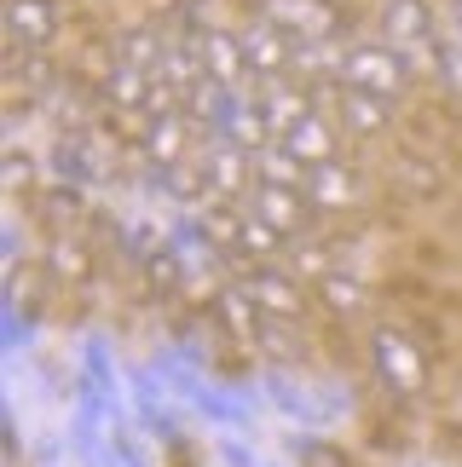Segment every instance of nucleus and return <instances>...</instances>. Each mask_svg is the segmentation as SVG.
I'll list each match as a JSON object with an SVG mask.
<instances>
[{
    "label": "nucleus",
    "mask_w": 462,
    "mask_h": 467,
    "mask_svg": "<svg viewBox=\"0 0 462 467\" xmlns=\"http://www.w3.org/2000/svg\"><path fill=\"white\" fill-rule=\"evenodd\" d=\"M215 312H220V323H226V329L237 335V340H255V335H260V323H266V312L255 306V295H248L243 283H226V289L215 295Z\"/></svg>",
    "instance_id": "nucleus-19"
},
{
    "label": "nucleus",
    "mask_w": 462,
    "mask_h": 467,
    "mask_svg": "<svg viewBox=\"0 0 462 467\" xmlns=\"http://www.w3.org/2000/svg\"><path fill=\"white\" fill-rule=\"evenodd\" d=\"M312 467H341V456H318V462H312Z\"/></svg>",
    "instance_id": "nucleus-31"
},
{
    "label": "nucleus",
    "mask_w": 462,
    "mask_h": 467,
    "mask_svg": "<svg viewBox=\"0 0 462 467\" xmlns=\"http://www.w3.org/2000/svg\"><path fill=\"white\" fill-rule=\"evenodd\" d=\"M307 93H312V87H295L289 76H272V81L260 87V110H266V121H272V139H283L300 116H312V99Z\"/></svg>",
    "instance_id": "nucleus-13"
},
{
    "label": "nucleus",
    "mask_w": 462,
    "mask_h": 467,
    "mask_svg": "<svg viewBox=\"0 0 462 467\" xmlns=\"http://www.w3.org/2000/svg\"><path fill=\"white\" fill-rule=\"evenodd\" d=\"M145 277L156 283V289H185V277H191V265H185V254L173 243H163L156 254H145Z\"/></svg>",
    "instance_id": "nucleus-23"
},
{
    "label": "nucleus",
    "mask_w": 462,
    "mask_h": 467,
    "mask_svg": "<svg viewBox=\"0 0 462 467\" xmlns=\"http://www.w3.org/2000/svg\"><path fill=\"white\" fill-rule=\"evenodd\" d=\"M163 35H156V29H128V35H121V64H139V69H151V76H156V69H163Z\"/></svg>",
    "instance_id": "nucleus-24"
},
{
    "label": "nucleus",
    "mask_w": 462,
    "mask_h": 467,
    "mask_svg": "<svg viewBox=\"0 0 462 467\" xmlns=\"http://www.w3.org/2000/svg\"><path fill=\"white\" fill-rule=\"evenodd\" d=\"M243 52H248V76H260V81L295 69V35L278 29L272 17H255V24L243 29Z\"/></svg>",
    "instance_id": "nucleus-9"
},
{
    "label": "nucleus",
    "mask_w": 462,
    "mask_h": 467,
    "mask_svg": "<svg viewBox=\"0 0 462 467\" xmlns=\"http://www.w3.org/2000/svg\"><path fill=\"white\" fill-rule=\"evenodd\" d=\"M335 133H341V128H335L324 110H312V116H300L295 128L278 139V145H289L307 168H318V161H335V150H341V139H335Z\"/></svg>",
    "instance_id": "nucleus-12"
},
{
    "label": "nucleus",
    "mask_w": 462,
    "mask_h": 467,
    "mask_svg": "<svg viewBox=\"0 0 462 467\" xmlns=\"http://www.w3.org/2000/svg\"><path fill=\"white\" fill-rule=\"evenodd\" d=\"M58 35V0H6V41L24 52H47Z\"/></svg>",
    "instance_id": "nucleus-10"
},
{
    "label": "nucleus",
    "mask_w": 462,
    "mask_h": 467,
    "mask_svg": "<svg viewBox=\"0 0 462 467\" xmlns=\"http://www.w3.org/2000/svg\"><path fill=\"white\" fill-rule=\"evenodd\" d=\"M191 139H197V121H191L185 110H168V116H151V121H145L139 150H145L151 173H163V168H180V161H185Z\"/></svg>",
    "instance_id": "nucleus-8"
},
{
    "label": "nucleus",
    "mask_w": 462,
    "mask_h": 467,
    "mask_svg": "<svg viewBox=\"0 0 462 467\" xmlns=\"http://www.w3.org/2000/svg\"><path fill=\"white\" fill-rule=\"evenodd\" d=\"M283 265H289L300 283H318L324 272H335V254H330L324 237H312V231H307V237H295L289 248H283Z\"/></svg>",
    "instance_id": "nucleus-22"
},
{
    "label": "nucleus",
    "mask_w": 462,
    "mask_h": 467,
    "mask_svg": "<svg viewBox=\"0 0 462 467\" xmlns=\"http://www.w3.org/2000/svg\"><path fill=\"white\" fill-rule=\"evenodd\" d=\"M446 17H451V29H462V0H451V12H446Z\"/></svg>",
    "instance_id": "nucleus-30"
},
{
    "label": "nucleus",
    "mask_w": 462,
    "mask_h": 467,
    "mask_svg": "<svg viewBox=\"0 0 462 467\" xmlns=\"http://www.w3.org/2000/svg\"><path fill=\"white\" fill-rule=\"evenodd\" d=\"M260 17H272L295 41H341V12L330 0H266Z\"/></svg>",
    "instance_id": "nucleus-7"
},
{
    "label": "nucleus",
    "mask_w": 462,
    "mask_h": 467,
    "mask_svg": "<svg viewBox=\"0 0 462 467\" xmlns=\"http://www.w3.org/2000/svg\"><path fill=\"white\" fill-rule=\"evenodd\" d=\"M220 139H231V145H243V150H266V145H272V121H266V110H260V93H237Z\"/></svg>",
    "instance_id": "nucleus-16"
},
{
    "label": "nucleus",
    "mask_w": 462,
    "mask_h": 467,
    "mask_svg": "<svg viewBox=\"0 0 462 467\" xmlns=\"http://www.w3.org/2000/svg\"><path fill=\"white\" fill-rule=\"evenodd\" d=\"M439 35H446V24L428 0H387L382 6V41L422 76L439 69Z\"/></svg>",
    "instance_id": "nucleus-1"
},
{
    "label": "nucleus",
    "mask_w": 462,
    "mask_h": 467,
    "mask_svg": "<svg viewBox=\"0 0 462 467\" xmlns=\"http://www.w3.org/2000/svg\"><path fill=\"white\" fill-rule=\"evenodd\" d=\"M283 248H289V243H283L255 208H243V213H237V237H231V254H243V260L266 265V260H283Z\"/></svg>",
    "instance_id": "nucleus-17"
},
{
    "label": "nucleus",
    "mask_w": 462,
    "mask_h": 467,
    "mask_svg": "<svg viewBox=\"0 0 462 467\" xmlns=\"http://www.w3.org/2000/svg\"><path fill=\"white\" fill-rule=\"evenodd\" d=\"M394 179L404 191H416V196H434L439 191V168H428V161H416V156H399L394 161Z\"/></svg>",
    "instance_id": "nucleus-27"
},
{
    "label": "nucleus",
    "mask_w": 462,
    "mask_h": 467,
    "mask_svg": "<svg viewBox=\"0 0 462 467\" xmlns=\"http://www.w3.org/2000/svg\"><path fill=\"white\" fill-rule=\"evenodd\" d=\"M248 208H255L283 243L307 237V225H312V196L295 191V185H255V191H248Z\"/></svg>",
    "instance_id": "nucleus-5"
},
{
    "label": "nucleus",
    "mask_w": 462,
    "mask_h": 467,
    "mask_svg": "<svg viewBox=\"0 0 462 467\" xmlns=\"http://www.w3.org/2000/svg\"><path fill=\"white\" fill-rule=\"evenodd\" d=\"M335 110H341L347 133H382L394 121V104L376 93H359V87H335Z\"/></svg>",
    "instance_id": "nucleus-15"
},
{
    "label": "nucleus",
    "mask_w": 462,
    "mask_h": 467,
    "mask_svg": "<svg viewBox=\"0 0 462 467\" xmlns=\"http://www.w3.org/2000/svg\"><path fill=\"white\" fill-rule=\"evenodd\" d=\"M370 358H376L382 381L399 392V399H416L422 387H428V358L411 335L399 329V323H376V335H370Z\"/></svg>",
    "instance_id": "nucleus-3"
},
{
    "label": "nucleus",
    "mask_w": 462,
    "mask_h": 467,
    "mask_svg": "<svg viewBox=\"0 0 462 467\" xmlns=\"http://www.w3.org/2000/svg\"><path fill=\"white\" fill-rule=\"evenodd\" d=\"M203 179H208V196H248L260 185L255 179V150L231 145V139H215V145L203 150Z\"/></svg>",
    "instance_id": "nucleus-6"
},
{
    "label": "nucleus",
    "mask_w": 462,
    "mask_h": 467,
    "mask_svg": "<svg viewBox=\"0 0 462 467\" xmlns=\"http://www.w3.org/2000/svg\"><path fill=\"white\" fill-rule=\"evenodd\" d=\"M318 295H324V306L335 312V317H359V312H370V283L359 277V272H324L318 277Z\"/></svg>",
    "instance_id": "nucleus-18"
},
{
    "label": "nucleus",
    "mask_w": 462,
    "mask_h": 467,
    "mask_svg": "<svg viewBox=\"0 0 462 467\" xmlns=\"http://www.w3.org/2000/svg\"><path fill=\"white\" fill-rule=\"evenodd\" d=\"M151 87H156V76H151V69H139V64H121V58H116L110 81H104V93H110V104H116V110H139V116H145V99H151Z\"/></svg>",
    "instance_id": "nucleus-21"
},
{
    "label": "nucleus",
    "mask_w": 462,
    "mask_h": 467,
    "mask_svg": "<svg viewBox=\"0 0 462 467\" xmlns=\"http://www.w3.org/2000/svg\"><path fill=\"white\" fill-rule=\"evenodd\" d=\"M243 289L255 295V306L266 312V317H307V289H300V277L289 272V265H278V260H266V265H255V272L243 277Z\"/></svg>",
    "instance_id": "nucleus-4"
},
{
    "label": "nucleus",
    "mask_w": 462,
    "mask_h": 467,
    "mask_svg": "<svg viewBox=\"0 0 462 467\" xmlns=\"http://www.w3.org/2000/svg\"><path fill=\"white\" fill-rule=\"evenodd\" d=\"M341 87H359V93H376L387 104L404 99V87H411V64L399 58L394 47H347L341 58Z\"/></svg>",
    "instance_id": "nucleus-2"
},
{
    "label": "nucleus",
    "mask_w": 462,
    "mask_h": 467,
    "mask_svg": "<svg viewBox=\"0 0 462 467\" xmlns=\"http://www.w3.org/2000/svg\"><path fill=\"white\" fill-rule=\"evenodd\" d=\"M289 329H295V317H266L260 335H255V347H260L266 358H283V364H295V358H300V340H295Z\"/></svg>",
    "instance_id": "nucleus-25"
},
{
    "label": "nucleus",
    "mask_w": 462,
    "mask_h": 467,
    "mask_svg": "<svg viewBox=\"0 0 462 467\" xmlns=\"http://www.w3.org/2000/svg\"><path fill=\"white\" fill-rule=\"evenodd\" d=\"M203 64H208V76H215V81L243 87V76H248L243 35H231V29H203Z\"/></svg>",
    "instance_id": "nucleus-14"
},
{
    "label": "nucleus",
    "mask_w": 462,
    "mask_h": 467,
    "mask_svg": "<svg viewBox=\"0 0 462 467\" xmlns=\"http://www.w3.org/2000/svg\"><path fill=\"white\" fill-rule=\"evenodd\" d=\"M47 265H52L58 277H87V254H81V248L69 243V237H58V243L47 248Z\"/></svg>",
    "instance_id": "nucleus-29"
},
{
    "label": "nucleus",
    "mask_w": 462,
    "mask_h": 467,
    "mask_svg": "<svg viewBox=\"0 0 462 467\" xmlns=\"http://www.w3.org/2000/svg\"><path fill=\"white\" fill-rule=\"evenodd\" d=\"M307 173L312 168L289 145H278V139L266 150H255V179H260V185H295V191H307Z\"/></svg>",
    "instance_id": "nucleus-20"
},
{
    "label": "nucleus",
    "mask_w": 462,
    "mask_h": 467,
    "mask_svg": "<svg viewBox=\"0 0 462 467\" xmlns=\"http://www.w3.org/2000/svg\"><path fill=\"white\" fill-rule=\"evenodd\" d=\"M307 196H312V208L335 213V208H352V202H359L364 185H359V173H352L347 161L335 156V161H318V168L307 173Z\"/></svg>",
    "instance_id": "nucleus-11"
},
{
    "label": "nucleus",
    "mask_w": 462,
    "mask_h": 467,
    "mask_svg": "<svg viewBox=\"0 0 462 467\" xmlns=\"http://www.w3.org/2000/svg\"><path fill=\"white\" fill-rule=\"evenodd\" d=\"M439 81H446V93L462 99V29L446 24V35H439V69H434Z\"/></svg>",
    "instance_id": "nucleus-26"
},
{
    "label": "nucleus",
    "mask_w": 462,
    "mask_h": 467,
    "mask_svg": "<svg viewBox=\"0 0 462 467\" xmlns=\"http://www.w3.org/2000/svg\"><path fill=\"white\" fill-rule=\"evenodd\" d=\"M0 185H6L12 196H24V191L35 185V161H29L24 150H6V161H0Z\"/></svg>",
    "instance_id": "nucleus-28"
}]
</instances>
